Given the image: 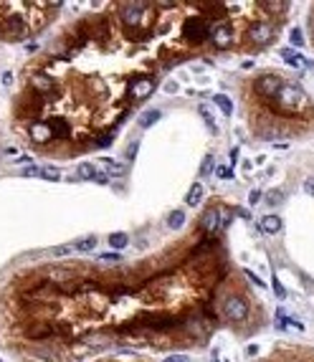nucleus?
<instances>
[{
  "label": "nucleus",
  "mask_w": 314,
  "mask_h": 362,
  "mask_svg": "<svg viewBox=\"0 0 314 362\" xmlns=\"http://www.w3.org/2000/svg\"><path fill=\"white\" fill-rule=\"evenodd\" d=\"M183 36H185L190 43H203V41L210 36V28H208V23H205V20L200 18V16H193V18L185 20Z\"/></svg>",
  "instance_id": "f257e3e1"
},
{
  "label": "nucleus",
  "mask_w": 314,
  "mask_h": 362,
  "mask_svg": "<svg viewBox=\"0 0 314 362\" xmlns=\"http://www.w3.org/2000/svg\"><path fill=\"white\" fill-rule=\"evenodd\" d=\"M276 96H279V101H282L284 107H291V109H297V107H301L307 101V94L301 92L299 86H291V84H284L282 92H279Z\"/></svg>",
  "instance_id": "f03ea898"
},
{
  "label": "nucleus",
  "mask_w": 314,
  "mask_h": 362,
  "mask_svg": "<svg viewBox=\"0 0 314 362\" xmlns=\"http://www.w3.org/2000/svg\"><path fill=\"white\" fill-rule=\"evenodd\" d=\"M282 76H274V74H266L261 79H256V92H259L261 96H276L279 92H282Z\"/></svg>",
  "instance_id": "7ed1b4c3"
},
{
  "label": "nucleus",
  "mask_w": 314,
  "mask_h": 362,
  "mask_svg": "<svg viewBox=\"0 0 314 362\" xmlns=\"http://www.w3.org/2000/svg\"><path fill=\"white\" fill-rule=\"evenodd\" d=\"M223 312H226V316L231 322H243L246 316H249V304H246L241 297H231V299H226Z\"/></svg>",
  "instance_id": "20e7f679"
},
{
  "label": "nucleus",
  "mask_w": 314,
  "mask_h": 362,
  "mask_svg": "<svg viewBox=\"0 0 314 362\" xmlns=\"http://www.w3.org/2000/svg\"><path fill=\"white\" fill-rule=\"evenodd\" d=\"M213 43H216L218 48H228L231 46V41H233V28L228 23H216V26H210V36H208Z\"/></svg>",
  "instance_id": "39448f33"
},
{
  "label": "nucleus",
  "mask_w": 314,
  "mask_h": 362,
  "mask_svg": "<svg viewBox=\"0 0 314 362\" xmlns=\"http://www.w3.org/2000/svg\"><path fill=\"white\" fill-rule=\"evenodd\" d=\"M155 86L157 81L152 76H140V79H132V84H129V94L134 99H147L152 92H155Z\"/></svg>",
  "instance_id": "423d86ee"
},
{
  "label": "nucleus",
  "mask_w": 314,
  "mask_h": 362,
  "mask_svg": "<svg viewBox=\"0 0 314 362\" xmlns=\"http://www.w3.org/2000/svg\"><path fill=\"white\" fill-rule=\"evenodd\" d=\"M249 38H251V43H256V46H266V43H271V38H274V26L271 23H253L251 26V31H249Z\"/></svg>",
  "instance_id": "0eeeda50"
},
{
  "label": "nucleus",
  "mask_w": 314,
  "mask_h": 362,
  "mask_svg": "<svg viewBox=\"0 0 314 362\" xmlns=\"http://www.w3.org/2000/svg\"><path fill=\"white\" fill-rule=\"evenodd\" d=\"M5 38L8 41H20V38H23L26 36V33H28V28L23 26V20H20V18H16V16H10L8 18V23H5Z\"/></svg>",
  "instance_id": "6e6552de"
},
{
  "label": "nucleus",
  "mask_w": 314,
  "mask_h": 362,
  "mask_svg": "<svg viewBox=\"0 0 314 362\" xmlns=\"http://www.w3.org/2000/svg\"><path fill=\"white\" fill-rule=\"evenodd\" d=\"M220 216H223V210H220V208H208V210L203 213V218H200V225H203V231L216 233V231L220 228V225H223V223L218 220Z\"/></svg>",
  "instance_id": "1a4fd4ad"
},
{
  "label": "nucleus",
  "mask_w": 314,
  "mask_h": 362,
  "mask_svg": "<svg viewBox=\"0 0 314 362\" xmlns=\"http://www.w3.org/2000/svg\"><path fill=\"white\" fill-rule=\"evenodd\" d=\"M31 137H33V142H51L53 140V132H51V124L48 122H36L31 127Z\"/></svg>",
  "instance_id": "9d476101"
},
{
  "label": "nucleus",
  "mask_w": 314,
  "mask_h": 362,
  "mask_svg": "<svg viewBox=\"0 0 314 362\" xmlns=\"http://www.w3.org/2000/svg\"><path fill=\"white\" fill-rule=\"evenodd\" d=\"M142 10H144L142 3H132V5H127L125 10H122V23H125V26H137Z\"/></svg>",
  "instance_id": "9b49d317"
},
{
  "label": "nucleus",
  "mask_w": 314,
  "mask_h": 362,
  "mask_svg": "<svg viewBox=\"0 0 314 362\" xmlns=\"http://www.w3.org/2000/svg\"><path fill=\"white\" fill-rule=\"evenodd\" d=\"M282 56L286 59V63L291 66V69H299V71L312 69V61L307 59V56H301V53H291L289 48H284V51H282Z\"/></svg>",
  "instance_id": "f8f14e48"
},
{
  "label": "nucleus",
  "mask_w": 314,
  "mask_h": 362,
  "mask_svg": "<svg viewBox=\"0 0 314 362\" xmlns=\"http://www.w3.org/2000/svg\"><path fill=\"white\" fill-rule=\"evenodd\" d=\"M259 228L264 233H268V236H274V233L282 231V218H279V216H264L259 220Z\"/></svg>",
  "instance_id": "ddd939ff"
},
{
  "label": "nucleus",
  "mask_w": 314,
  "mask_h": 362,
  "mask_svg": "<svg viewBox=\"0 0 314 362\" xmlns=\"http://www.w3.org/2000/svg\"><path fill=\"white\" fill-rule=\"evenodd\" d=\"M157 119H162V111L160 109H147V111H142V114H140V127L147 129V127H152Z\"/></svg>",
  "instance_id": "4468645a"
},
{
  "label": "nucleus",
  "mask_w": 314,
  "mask_h": 362,
  "mask_svg": "<svg viewBox=\"0 0 314 362\" xmlns=\"http://www.w3.org/2000/svg\"><path fill=\"white\" fill-rule=\"evenodd\" d=\"M200 200H203V185L193 183V185H190V190H188V195H185V203H188V205H198Z\"/></svg>",
  "instance_id": "2eb2a0df"
},
{
  "label": "nucleus",
  "mask_w": 314,
  "mask_h": 362,
  "mask_svg": "<svg viewBox=\"0 0 314 362\" xmlns=\"http://www.w3.org/2000/svg\"><path fill=\"white\" fill-rule=\"evenodd\" d=\"M102 165L107 167V175H125V170H127L125 162H117V160H111V157H104Z\"/></svg>",
  "instance_id": "dca6fc26"
},
{
  "label": "nucleus",
  "mask_w": 314,
  "mask_h": 362,
  "mask_svg": "<svg viewBox=\"0 0 314 362\" xmlns=\"http://www.w3.org/2000/svg\"><path fill=\"white\" fill-rule=\"evenodd\" d=\"M183 223H185V210H173L167 216V228L177 231V228H183Z\"/></svg>",
  "instance_id": "f3484780"
},
{
  "label": "nucleus",
  "mask_w": 314,
  "mask_h": 362,
  "mask_svg": "<svg viewBox=\"0 0 314 362\" xmlns=\"http://www.w3.org/2000/svg\"><path fill=\"white\" fill-rule=\"evenodd\" d=\"M33 89H36V92H51L53 89V79H48V76H33Z\"/></svg>",
  "instance_id": "a211bd4d"
},
{
  "label": "nucleus",
  "mask_w": 314,
  "mask_h": 362,
  "mask_svg": "<svg viewBox=\"0 0 314 362\" xmlns=\"http://www.w3.org/2000/svg\"><path fill=\"white\" fill-rule=\"evenodd\" d=\"M94 175H96V167L89 165V162H81L76 167V177L78 180H94Z\"/></svg>",
  "instance_id": "6ab92c4d"
},
{
  "label": "nucleus",
  "mask_w": 314,
  "mask_h": 362,
  "mask_svg": "<svg viewBox=\"0 0 314 362\" xmlns=\"http://www.w3.org/2000/svg\"><path fill=\"white\" fill-rule=\"evenodd\" d=\"M213 101H216V104L220 107V111H223L226 117L233 114V104H231V99H228L226 94H216V96H213Z\"/></svg>",
  "instance_id": "aec40b11"
},
{
  "label": "nucleus",
  "mask_w": 314,
  "mask_h": 362,
  "mask_svg": "<svg viewBox=\"0 0 314 362\" xmlns=\"http://www.w3.org/2000/svg\"><path fill=\"white\" fill-rule=\"evenodd\" d=\"M129 243V236L127 233H111L109 236V246L111 248H125Z\"/></svg>",
  "instance_id": "412c9836"
},
{
  "label": "nucleus",
  "mask_w": 314,
  "mask_h": 362,
  "mask_svg": "<svg viewBox=\"0 0 314 362\" xmlns=\"http://www.w3.org/2000/svg\"><path fill=\"white\" fill-rule=\"evenodd\" d=\"M51 124V132H53V137H66L69 134V124L61 122V119H56V122H48Z\"/></svg>",
  "instance_id": "4be33fe9"
},
{
  "label": "nucleus",
  "mask_w": 314,
  "mask_h": 362,
  "mask_svg": "<svg viewBox=\"0 0 314 362\" xmlns=\"http://www.w3.org/2000/svg\"><path fill=\"white\" fill-rule=\"evenodd\" d=\"M264 200H266V205H271V208H276L279 203L284 200V193L282 190H268V193L264 195Z\"/></svg>",
  "instance_id": "5701e85b"
},
{
  "label": "nucleus",
  "mask_w": 314,
  "mask_h": 362,
  "mask_svg": "<svg viewBox=\"0 0 314 362\" xmlns=\"http://www.w3.org/2000/svg\"><path fill=\"white\" fill-rule=\"evenodd\" d=\"M74 248H76L78 253H86V251H92V248H96V238H94V236H89V238H81Z\"/></svg>",
  "instance_id": "b1692460"
},
{
  "label": "nucleus",
  "mask_w": 314,
  "mask_h": 362,
  "mask_svg": "<svg viewBox=\"0 0 314 362\" xmlns=\"http://www.w3.org/2000/svg\"><path fill=\"white\" fill-rule=\"evenodd\" d=\"M41 177H43V180H59V177H61V170L53 167V165L41 167Z\"/></svg>",
  "instance_id": "393cba45"
},
{
  "label": "nucleus",
  "mask_w": 314,
  "mask_h": 362,
  "mask_svg": "<svg viewBox=\"0 0 314 362\" xmlns=\"http://www.w3.org/2000/svg\"><path fill=\"white\" fill-rule=\"evenodd\" d=\"M198 111L203 114V119H205V127H208L210 132H216V122H213V114L208 111V107H205V104H200V107H198Z\"/></svg>",
  "instance_id": "a878e982"
},
{
  "label": "nucleus",
  "mask_w": 314,
  "mask_h": 362,
  "mask_svg": "<svg viewBox=\"0 0 314 362\" xmlns=\"http://www.w3.org/2000/svg\"><path fill=\"white\" fill-rule=\"evenodd\" d=\"M213 160H216L213 155H208L205 160H203V165H200V177H208L213 173Z\"/></svg>",
  "instance_id": "bb28decb"
},
{
  "label": "nucleus",
  "mask_w": 314,
  "mask_h": 362,
  "mask_svg": "<svg viewBox=\"0 0 314 362\" xmlns=\"http://www.w3.org/2000/svg\"><path fill=\"white\" fill-rule=\"evenodd\" d=\"M289 36H291L289 41L294 43V46H299V48L304 46V36H301V31H299V28H291V33H289Z\"/></svg>",
  "instance_id": "cd10ccee"
},
{
  "label": "nucleus",
  "mask_w": 314,
  "mask_h": 362,
  "mask_svg": "<svg viewBox=\"0 0 314 362\" xmlns=\"http://www.w3.org/2000/svg\"><path fill=\"white\" fill-rule=\"evenodd\" d=\"M261 200H264V193H261V190H251V193H249V203H251V205H259Z\"/></svg>",
  "instance_id": "c85d7f7f"
},
{
  "label": "nucleus",
  "mask_w": 314,
  "mask_h": 362,
  "mask_svg": "<svg viewBox=\"0 0 314 362\" xmlns=\"http://www.w3.org/2000/svg\"><path fill=\"white\" fill-rule=\"evenodd\" d=\"M274 294L279 299H286V289L282 286V281H279V279H274Z\"/></svg>",
  "instance_id": "c756f323"
},
{
  "label": "nucleus",
  "mask_w": 314,
  "mask_h": 362,
  "mask_svg": "<svg viewBox=\"0 0 314 362\" xmlns=\"http://www.w3.org/2000/svg\"><path fill=\"white\" fill-rule=\"evenodd\" d=\"M51 334V327H36V330H31V337H46Z\"/></svg>",
  "instance_id": "7c9ffc66"
},
{
  "label": "nucleus",
  "mask_w": 314,
  "mask_h": 362,
  "mask_svg": "<svg viewBox=\"0 0 314 362\" xmlns=\"http://www.w3.org/2000/svg\"><path fill=\"white\" fill-rule=\"evenodd\" d=\"M111 142H114V134H104V137L96 140V147H109Z\"/></svg>",
  "instance_id": "2f4dec72"
},
{
  "label": "nucleus",
  "mask_w": 314,
  "mask_h": 362,
  "mask_svg": "<svg viewBox=\"0 0 314 362\" xmlns=\"http://www.w3.org/2000/svg\"><path fill=\"white\" fill-rule=\"evenodd\" d=\"M216 175H218V177H226V180H228V177H233V173H231V167H226V165H218V170H216Z\"/></svg>",
  "instance_id": "473e14b6"
},
{
  "label": "nucleus",
  "mask_w": 314,
  "mask_h": 362,
  "mask_svg": "<svg viewBox=\"0 0 314 362\" xmlns=\"http://www.w3.org/2000/svg\"><path fill=\"white\" fill-rule=\"evenodd\" d=\"M243 274H246V276H249V279H251V281H253V284H256V286H259V289H264V286H266V284H264V281H261L259 276H256V274H253V271H249V268H246V271H243Z\"/></svg>",
  "instance_id": "72a5a7b5"
},
{
  "label": "nucleus",
  "mask_w": 314,
  "mask_h": 362,
  "mask_svg": "<svg viewBox=\"0 0 314 362\" xmlns=\"http://www.w3.org/2000/svg\"><path fill=\"white\" fill-rule=\"evenodd\" d=\"M99 258H102V261H107V264H114V261H122V256H119V253H102V256H99Z\"/></svg>",
  "instance_id": "f704fd0d"
},
{
  "label": "nucleus",
  "mask_w": 314,
  "mask_h": 362,
  "mask_svg": "<svg viewBox=\"0 0 314 362\" xmlns=\"http://www.w3.org/2000/svg\"><path fill=\"white\" fill-rule=\"evenodd\" d=\"M140 150V142L137 140H134V142H129V147H127V160H132V157H134V152H137Z\"/></svg>",
  "instance_id": "c9c22d12"
},
{
  "label": "nucleus",
  "mask_w": 314,
  "mask_h": 362,
  "mask_svg": "<svg viewBox=\"0 0 314 362\" xmlns=\"http://www.w3.org/2000/svg\"><path fill=\"white\" fill-rule=\"evenodd\" d=\"M92 183H99V185H107V183H109V175H107V173H96V175H94V180H92Z\"/></svg>",
  "instance_id": "e433bc0d"
},
{
  "label": "nucleus",
  "mask_w": 314,
  "mask_h": 362,
  "mask_svg": "<svg viewBox=\"0 0 314 362\" xmlns=\"http://www.w3.org/2000/svg\"><path fill=\"white\" fill-rule=\"evenodd\" d=\"M71 251H74V246H59L53 253H56V256H66V253H71Z\"/></svg>",
  "instance_id": "4c0bfd02"
},
{
  "label": "nucleus",
  "mask_w": 314,
  "mask_h": 362,
  "mask_svg": "<svg viewBox=\"0 0 314 362\" xmlns=\"http://www.w3.org/2000/svg\"><path fill=\"white\" fill-rule=\"evenodd\" d=\"M304 190H307L309 195H314V177H307V180H304Z\"/></svg>",
  "instance_id": "58836bf2"
},
{
  "label": "nucleus",
  "mask_w": 314,
  "mask_h": 362,
  "mask_svg": "<svg viewBox=\"0 0 314 362\" xmlns=\"http://www.w3.org/2000/svg\"><path fill=\"white\" fill-rule=\"evenodd\" d=\"M165 362H188V355H170Z\"/></svg>",
  "instance_id": "ea45409f"
},
{
  "label": "nucleus",
  "mask_w": 314,
  "mask_h": 362,
  "mask_svg": "<svg viewBox=\"0 0 314 362\" xmlns=\"http://www.w3.org/2000/svg\"><path fill=\"white\" fill-rule=\"evenodd\" d=\"M165 92H167V94H175V92H177V84H175V81H167V84H165Z\"/></svg>",
  "instance_id": "a19ab883"
},
{
  "label": "nucleus",
  "mask_w": 314,
  "mask_h": 362,
  "mask_svg": "<svg viewBox=\"0 0 314 362\" xmlns=\"http://www.w3.org/2000/svg\"><path fill=\"white\" fill-rule=\"evenodd\" d=\"M23 175L33 177V175H41V170H38V167H26V170H23Z\"/></svg>",
  "instance_id": "79ce46f5"
},
{
  "label": "nucleus",
  "mask_w": 314,
  "mask_h": 362,
  "mask_svg": "<svg viewBox=\"0 0 314 362\" xmlns=\"http://www.w3.org/2000/svg\"><path fill=\"white\" fill-rule=\"evenodd\" d=\"M231 162H238V147H233V150H231Z\"/></svg>",
  "instance_id": "37998d69"
},
{
  "label": "nucleus",
  "mask_w": 314,
  "mask_h": 362,
  "mask_svg": "<svg viewBox=\"0 0 314 362\" xmlns=\"http://www.w3.org/2000/svg\"><path fill=\"white\" fill-rule=\"evenodd\" d=\"M16 162H18V165H26V162H31V157H28V155H23V157H18Z\"/></svg>",
  "instance_id": "c03bdc74"
}]
</instances>
